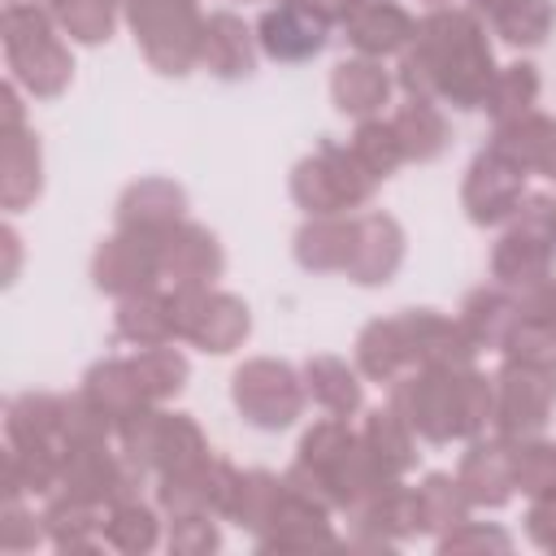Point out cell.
I'll return each instance as SVG.
<instances>
[{"mask_svg":"<svg viewBox=\"0 0 556 556\" xmlns=\"http://www.w3.org/2000/svg\"><path fill=\"white\" fill-rule=\"evenodd\" d=\"M491 78V48L473 13L434 9L426 22H417L413 48L400 61V83L408 96H443L456 109H482Z\"/></svg>","mask_w":556,"mask_h":556,"instance_id":"obj_1","label":"cell"},{"mask_svg":"<svg viewBox=\"0 0 556 556\" xmlns=\"http://www.w3.org/2000/svg\"><path fill=\"white\" fill-rule=\"evenodd\" d=\"M391 408L430 443L478 434L495 417V378L469 365H421L391 382Z\"/></svg>","mask_w":556,"mask_h":556,"instance_id":"obj_2","label":"cell"},{"mask_svg":"<svg viewBox=\"0 0 556 556\" xmlns=\"http://www.w3.org/2000/svg\"><path fill=\"white\" fill-rule=\"evenodd\" d=\"M374 174L361 165V156L352 148H339L330 139L317 143V152L308 161L295 165L291 174V195L300 200V208H308L313 217H339L356 204L369 200L374 191Z\"/></svg>","mask_w":556,"mask_h":556,"instance_id":"obj_3","label":"cell"},{"mask_svg":"<svg viewBox=\"0 0 556 556\" xmlns=\"http://www.w3.org/2000/svg\"><path fill=\"white\" fill-rule=\"evenodd\" d=\"M126 17L143 56L161 74H187L200 61L204 17L195 0H126Z\"/></svg>","mask_w":556,"mask_h":556,"instance_id":"obj_4","label":"cell"},{"mask_svg":"<svg viewBox=\"0 0 556 556\" xmlns=\"http://www.w3.org/2000/svg\"><path fill=\"white\" fill-rule=\"evenodd\" d=\"M4 52L9 70L35 91V96H56L70 83V52L56 39L52 22L35 4H9L4 9Z\"/></svg>","mask_w":556,"mask_h":556,"instance_id":"obj_5","label":"cell"},{"mask_svg":"<svg viewBox=\"0 0 556 556\" xmlns=\"http://www.w3.org/2000/svg\"><path fill=\"white\" fill-rule=\"evenodd\" d=\"M552 261H556V200L552 195H530L526 204H517V222L495 243L491 274L504 287L521 291V287L547 278Z\"/></svg>","mask_w":556,"mask_h":556,"instance_id":"obj_6","label":"cell"},{"mask_svg":"<svg viewBox=\"0 0 556 556\" xmlns=\"http://www.w3.org/2000/svg\"><path fill=\"white\" fill-rule=\"evenodd\" d=\"M117 434H122L126 460H130L139 473H148V469L169 473V469H182V465H191V460H200V456L208 452L200 426H195L191 417H182V413H152V408H139V413H130V417L117 426Z\"/></svg>","mask_w":556,"mask_h":556,"instance_id":"obj_7","label":"cell"},{"mask_svg":"<svg viewBox=\"0 0 556 556\" xmlns=\"http://www.w3.org/2000/svg\"><path fill=\"white\" fill-rule=\"evenodd\" d=\"M169 308H174V334L200 343L204 352H230L248 334V308L226 291L174 287Z\"/></svg>","mask_w":556,"mask_h":556,"instance_id":"obj_8","label":"cell"},{"mask_svg":"<svg viewBox=\"0 0 556 556\" xmlns=\"http://www.w3.org/2000/svg\"><path fill=\"white\" fill-rule=\"evenodd\" d=\"M235 404L261 430H282L304 408V387L282 361H248L235 369Z\"/></svg>","mask_w":556,"mask_h":556,"instance_id":"obj_9","label":"cell"},{"mask_svg":"<svg viewBox=\"0 0 556 556\" xmlns=\"http://www.w3.org/2000/svg\"><path fill=\"white\" fill-rule=\"evenodd\" d=\"M556 404V369L508 361L495 378V426L504 439H534Z\"/></svg>","mask_w":556,"mask_h":556,"instance_id":"obj_10","label":"cell"},{"mask_svg":"<svg viewBox=\"0 0 556 556\" xmlns=\"http://www.w3.org/2000/svg\"><path fill=\"white\" fill-rule=\"evenodd\" d=\"M156 278H161V239L135 235V230H117L109 243H100V252H96L100 291L139 295V291H152Z\"/></svg>","mask_w":556,"mask_h":556,"instance_id":"obj_11","label":"cell"},{"mask_svg":"<svg viewBox=\"0 0 556 556\" xmlns=\"http://www.w3.org/2000/svg\"><path fill=\"white\" fill-rule=\"evenodd\" d=\"M521 178H526V169L513 165L504 152H495V148L478 152L473 165H469L465 191H460L469 217H473L478 226H491V222L508 217V213L521 204Z\"/></svg>","mask_w":556,"mask_h":556,"instance_id":"obj_12","label":"cell"},{"mask_svg":"<svg viewBox=\"0 0 556 556\" xmlns=\"http://www.w3.org/2000/svg\"><path fill=\"white\" fill-rule=\"evenodd\" d=\"M326 17L300 0H278L274 9L261 13V48L274 56V61H308L326 48Z\"/></svg>","mask_w":556,"mask_h":556,"instance_id":"obj_13","label":"cell"},{"mask_svg":"<svg viewBox=\"0 0 556 556\" xmlns=\"http://www.w3.org/2000/svg\"><path fill=\"white\" fill-rule=\"evenodd\" d=\"M404 261V230L387 213H365L352 222V252L343 274L356 282H387Z\"/></svg>","mask_w":556,"mask_h":556,"instance_id":"obj_14","label":"cell"},{"mask_svg":"<svg viewBox=\"0 0 556 556\" xmlns=\"http://www.w3.org/2000/svg\"><path fill=\"white\" fill-rule=\"evenodd\" d=\"M217 274H222V248L204 226L178 222L174 230L161 235V278H169L174 287H204Z\"/></svg>","mask_w":556,"mask_h":556,"instance_id":"obj_15","label":"cell"},{"mask_svg":"<svg viewBox=\"0 0 556 556\" xmlns=\"http://www.w3.org/2000/svg\"><path fill=\"white\" fill-rule=\"evenodd\" d=\"M460 491L469 495V504H486L500 508L513 495V439H495V443H473L460 460Z\"/></svg>","mask_w":556,"mask_h":556,"instance_id":"obj_16","label":"cell"},{"mask_svg":"<svg viewBox=\"0 0 556 556\" xmlns=\"http://www.w3.org/2000/svg\"><path fill=\"white\" fill-rule=\"evenodd\" d=\"M182 222V191L165 178H143L135 182L122 204H117V226L135 230V235H152L161 239L165 230H174Z\"/></svg>","mask_w":556,"mask_h":556,"instance_id":"obj_17","label":"cell"},{"mask_svg":"<svg viewBox=\"0 0 556 556\" xmlns=\"http://www.w3.org/2000/svg\"><path fill=\"white\" fill-rule=\"evenodd\" d=\"M356 361L361 374L374 382H395L400 374L417 369L413 361V334L404 317H387V321H369L356 339Z\"/></svg>","mask_w":556,"mask_h":556,"instance_id":"obj_18","label":"cell"},{"mask_svg":"<svg viewBox=\"0 0 556 556\" xmlns=\"http://www.w3.org/2000/svg\"><path fill=\"white\" fill-rule=\"evenodd\" d=\"M343 26H348V43L361 48L365 56L400 52V48L417 35V22H413L395 0H365Z\"/></svg>","mask_w":556,"mask_h":556,"instance_id":"obj_19","label":"cell"},{"mask_svg":"<svg viewBox=\"0 0 556 556\" xmlns=\"http://www.w3.org/2000/svg\"><path fill=\"white\" fill-rule=\"evenodd\" d=\"M252 35L235 13H213L200 35V65L217 78H243L252 74Z\"/></svg>","mask_w":556,"mask_h":556,"instance_id":"obj_20","label":"cell"},{"mask_svg":"<svg viewBox=\"0 0 556 556\" xmlns=\"http://www.w3.org/2000/svg\"><path fill=\"white\" fill-rule=\"evenodd\" d=\"M495 152H504L513 165H521V169H552V161H556V122L552 117H543V113H521V117H513V122H500L495 126V143H491Z\"/></svg>","mask_w":556,"mask_h":556,"instance_id":"obj_21","label":"cell"},{"mask_svg":"<svg viewBox=\"0 0 556 556\" xmlns=\"http://www.w3.org/2000/svg\"><path fill=\"white\" fill-rule=\"evenodd\" d=\"M83 395H87L113 426H122L130 413L148 408V395H143L139 378H135L130 361H104V365H96V369L87 374V382H83Z\"/></svg>","mask_w":556,"mask_h":556,"instance_id":"obj_22","label":"cell"},{"mask_svg":"<svg viewBox=\"0 0 556 556\" xmlns=\"http://www.w3.org/2000/svg\"><path fill=\"white\" fill-rule=\"evenodd\" d=\"M473 13H482L508 43H543L552 22H556V9L552 0H473Z\"/></svg>","mask_w":556,"mask_h":556,"instance_id":"obj_23","label":"cell"},{"mask_svg":"<svg viewBox=\"0 0 556 556\" xmlns=\"http://www.w3.org/2000/svg\"><path fill=\"white\" fill-rule=\"evenodd\" d=\"M330 91H334L339 113H352V117H374V113L387 104L391 78L382 74V65H378V61H343V65H334Z\"/></svg>","mask_w":556,"mask_h":556,"instance_id":"obj_24","label":"cell"},{"mask_svg":"<svg viewBox=\"0 0 556 556\" xmlns=\"http://www.w3.org/2000/svg\"><path fill=\"white\" fill-rule=\"evenodd\" d=\"M0 195L9 208H22L26 200L39 195V143L22 130L9 126L4 130V148H0Z\"/></svg>","mask_w":556,"mask_h":556,"instance_id":"obj_25","label":"cell"},{"mask_svg":"<svg viewBox=\"0 0 556 556\" xmlns=\"http://www.w3.org/2000/svg\"><path fill=\"white\" fill-rule=\"evenodd\" d=\"M361 439H365L369 456L378 460V469L387 478H400L417 460V452H413V426L395 408H374L369 421H365V430H361Z\"/></svg>","mask_w":556,"mask_h":556,"instance_id":"obj_26","label":"cell"},{"mask_svg":"<svg viewBox=\"0 0 556 556\" xmlns=\"http://www.w3.org/2000/svg\"><path fill=\"white\" fill-rule=\"evenodd\" d=\"M117 339H130V343H139V348L178 339V334H174V308H169V295H156V291L126 295L122 308H117Z\"/></svg>","mask_w":556,"mask_h":556,"instance_id":"obj_27","label":"cell"},{"mask_svg":"<svg viewBox=\"0 0 556 556\" xmlns=\"http://www.w3.org/2000/svg\"><path fill=\"white\" fill-rule=\"evenodd\" d=\"M460 326L473 339V348H504L508 330L517 326V300H508L495 287H482L465 300L460 308Z\"/></svg>","mask_w":556,"mask_h":556,"instance_id":"obj_28","label":"cell"},{"mask_svg":"<svg viewBox=\"0 0 556 556\" xmlns=\"http://www.w3.org/2000/svg\"><path fill=\"white\" fill-rule=\"evenodd\" d=\"M391 122H395V135H400L408 161H434L447 143V122L426 96H408V104Z\"/></svg>","mask_w":556,"mask_h":556,"instance_id":"obj_29","label":"cell"},{"mask_svg":"<svg viewBox=\"0 0 556 556\" xmlns=\"http://www.w3.org/2000/svg\"><path fill=\"white\" fill-rule=\"evenodd\" d=\"M352 252V222L343 217H313L300 235H295V256L304 269H343Z\"/></svg>","mask_w":556,"mask_h":556,"instance_id":"obj_30","label":"cell"},{"mask_svg":"<svg viewBox=\"0 0 556 556\" xmlns=\"http://www.w3.org/2000/svg\"><path fill=\"white\" fill-rule=\"evenodd\" d=\"M304 382H308V395L334 417H348L361 408V382L339 356H313L304 365Z\"/></svg>","mask_w":556,"mask_h":556,"instance_id":"obj_31","label":"cell"},{"mask_svg":"<svg viewBox=\"0 0 556 556\" xmlns=\"http://www.w3.org/2000/svg\"><path fill=\"white\" fill-rule=\"evenodd\" d=\"M465 508H469V495L460 491L456 478L447 473H430L417 491H413V517H417V530H443V526H460L465 521Z\"/></svg>","mask_w":556,"mask_h":556,"instance_id":"obj_32","label":"cell"},{"mask_svg":"<svg viewBox=\"0 0 556 556\" xmlns=\"http://www.w3.org/2000/svg\"><path fill=\"white\" fill-rule=\"evenodd\" d=\"M534 96H539V74H534V65L517 61V65L495 70V78H491V87H486L482 109H486V113L495 117V126H500V122H513V117L530 113Z\"/></svg>","mask_w":556,"mask_h":556,"instance_id":"obj_33","label":"cell"},{"mask_svg":"<svg viewBox=\"0 0 556 556\" xmlns=\"http://www.w3.org/2000/svg\"><path fill=\"white\" fill-rule=\"evenodd\" d=\"M278 504H282V482L274 473L256 469V473H239V486H235V500H230L226 517H235L248 530H265L274 521Z\"/></svg>","mask_w":556,"mask_h":556,"instance_id":"obj_34","label":"cell"},{"mask_svg":"<svg viewBox=\"0 0 556 556\" xmlns=\"http://www.w3.org/2000/svg\"><path fill=\"white\" fill-rule=\"evenodd\" d=\"M130 369H135V378H139V387H143L148 400H165V395L182 391V382H187V361H182V352L161 348V343H152V348H143L139 356H130Z\"/></svg>","mask_w":556,"mask_h":556,"instance_id":"obj_35","label":"cell"},{"mask_svg":"<svg viewBox=\"0 0 556 556\" xmlns=\"http://www.w3.org/2000/svg\"><path fill=\"white\" fill-rule=\"evenodd\" d=\"M504 356L517 365L556 369V321L547 317H517V326L504 339Z\"/></svg>","mask_w":556,"mask_h":556,"instance_id":"obj_36","label":"cell"},{"mask_svg":"<svg viewBox=\"0 0 556 556\" xmlns=\"http://www.w3.org/2000/svg\"><path fill=\"white\" fill-rule=\"evenodd\" d=\"M352 152L361 156V165L374 174V178H387L404 156V143L395 135V122H378V117H365L356 139H352Z\"/></svg>","mask_w":556,"mask_h":556,"instance_id":"obj_37","label":"cell"},{"mask_svg":"<svg viewBox=\"0 0 556 556\" xmlns=\"http://www.w3.org/2000/svg\"><path fill=\"white\" fill-rule=\"evenodd\" d=\"M104 539L122 552H148L156 543V517L152 508H143L135 495L109 504V521H104Z\"/></svg>","mask_w":556,"mask_h":556,"instance_id":"obj_38","label":"cell"},{"mask_svg":"<svg viewBox=\"0 0 556 556\" xmlns=\"http://www.w3.org/2000/svg\"><path fill=\"white\" fill-rule=\"evenodd\" d=\"M513 486H521L526 495L556 491V443L513 439Z\"/></svg>","mask_w":556,"mask_h":556,"instance_id":"obj_39","label":"cell"},{"mask_svg":"<svg viewBox=\"0 0 556 556\" xmlns=\"http://www.w3.org/2000/svg\"><path fill=\"white\" fill-rule=\"evenodd\" d=\"M52 13L83 43H100L113 30V0H52Z\"/></svg>","mask_w":556,"mask_h":556,"instance_id":"obj_40","label":"cell"},{"mask_svg":"<svg viewBox=\"0 0 556 556\" xmlns=\"http://www.w3.org/2000/svg\"><path fill=\"white\" fill-rule=\"evenodd\" d=\"M174 534H169V547L178 552H208L217 547V530L208 526V513H191V517H174Z\"/></svg>","mask_w":556,"mask_h":556,"instance_id":"obj_41","label":"cell"},{"mask_svg":"<svg viewBox=\"0 0 556 556\" xmlns=\"http://www.w3.org/2000/svg\"><path fill=\"white\" fill-rule=\"evenodd\" d=\"M517 317H547V321H556V278L552 274L539 278V282H530V287H521Z\"/></svg>","mask_w":556,"mask_h":556,"instance_id":"obj_42","label":"cell"},{"mask_svg":"<svg viewBox=\"0 0 556 556\" xmlns=\"http://www.w3.org/2000/svg\"><path fill=\"white\" fill-rule=\"evenodd\" d=\"M530 534H534V543H543V547L556 552V491L534 495V508H530Z\"/></svg>","mask_w":556,"mask_h":556,"instance_id":"obj_43","label":"cell"},{"mask_svg":"<svg viewBox=\"0 0 556 556\" xmlns=\"http://www.w3.org/2000/svg\"><path fill=\"white\" fill-rule=\"evenodd\" d=\"M35 539H39V526H35L26 513L9 508V521H4V547H9V552H17V547H30Z\"/></svg>","mask_w":556,"mask_h":556,"instance_id":"obj_44","label":"cell"},{"mask_svg":"<svg viewBox=\"0 0 556 556\" xmlns=\"http://www.w3.org/2000/svg\"><path fill=\"white\" fill-rule=\"evenodd\" d=\"M365 0H308V9H317L326 22H348Z\"/></svg>","mask_w":556,"mask_h":556,"instance_id":"obj_45","label":"cell"},{"mask_svg":"<svg viewBox=\"0 0 556 556\" xmlns=\"http://www.w3.org/2000/svg\"><path fill=\"white\" fill-rule=\"evenodd\" d=\"M547 178H556V161H552V169H547Z\"/></svg>","mask_w":556,"mask_h":556,"instance_id":"obj_46","label":"cell"},{"mask_svg":"<svg viewBox=\"0 0 556 556\" xmlns=\"http://www.w3.org/2000/svg\"><path fill=\"white\" fill-rule=\"evenodd\" d=\"M434 4H439V0H434Z\"/></svg>","mask_w":556,"mask_h":556,"instance_id":"obj_47","label":"cell"}]
</instances>
